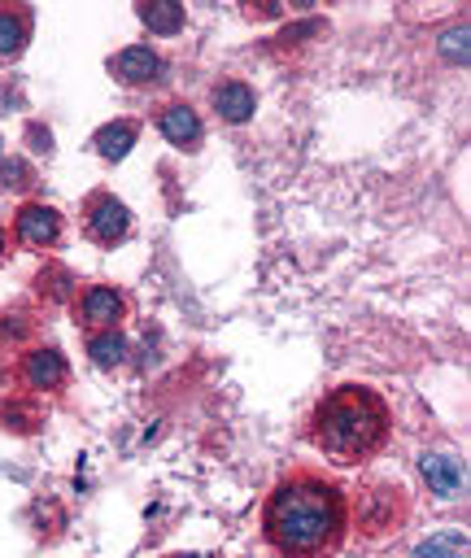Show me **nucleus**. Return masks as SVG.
Segmentation results:
<instances>
[{
    "label": "nucleus",
    "mask_w": 471,
    "mask_h": 558,
    "mask_svg": "<svg viewBox=\"0 0 471 558\" xmlns=\"http://www.w3.org/2000/svg\"><path fill=\"white\" fill-rule=\"evenodd\" d=\"M13 235L31 248H48L61 235V218H57L52 205H22L17 218H13Z\"/></svg>",
    "instance_id": "nucleus-5"
},
{
    "label": "nucleus",
    "mask_w": 471,
    "mask_h": 558,
    "mask_svg": "<svg viewBox=\"0 0 471 558\" xmlns=\"http://www.w3.org/2000/svg\"><path fill=\"white\" fill-rule=\"evenodd\" d=\"M440 52H445V61H454V65H467V22L440 35Z\"/></svg>",
    "instance_id": "nucleus-16"
},
{
    "label": "nucleus",
    "mask_w": 471,
    "mask_h": 558,
    "mask_svg": "<svg viewBox=\"0 0 471 558\" xmlns=\"http://www.w3.org/2000/svg\"><path fill=\"white\" fill-rule=\"evenodd\" d=\"M0 179H4V187H26L31 183V170L22 161H4L0 166Z\"/></svg>",
    "instance_id": "nucleus-17"
},
{
    "label": "nucleus",
    "mask_w": 471,
    "mask_h": 558,
    "mask_svg": "<svg viewBox=\"0 0 471 558\" xmlns=\"http://www.w3.org/2000/svg\"><path fill=\"white\" fill-rule=\"evenodd\" d=\"M140 22L148 31H157V35H174V31H183V4H174V0L140 4Z\"/></svg>",
    "instance_id": "nucleus-13"
},
{
    "label": "nucleus",
    "mask_w": 471,
    "mask_h": 558,
    "mask_svg": "<svg viewBox=\"0 0 471 558\" xmlns=\"http://www.w3.org/2000/svg\"><path fill=\"white\" fill-rule=\"evenodd\" d=\"M87 353H92L96 366H118V362L126 357V340H122L118 331H92Z\"/></svg>",
    "instance_id": "nucleus-14"
},
{
    "label": "nucleus",
    "mask_w": 471,
    "mask_h": 558,
    "mask_svg": "<svg viewBox=\"0 0 471 558\" xmlns=\"http://www.w3.org/2000/svg\"><path fill=\"white\" fill-rule=\"evenodd\" d=\"M419 471H423V480H427V488H432L436 497H458L462 484H467L458 458H449V453H423V458H419Z\"/></svg>",
    "instance_id": "nucleus-8"
},
{
    "label": "nucleus",
    "mask_w": 471,
    "mask_h": 558,
    "mask_svg": "<svg viewBox=\"0 0 471 558\" xmlns=\"http://www.w3.org/2000/svg\"><path fill=\"white\" fill-rule=\"evenodd\" d=\"M214 109H218V118H222V122H244V118H253L257 96H253V87H249V83L227 78V83H218V87H214Z\"/></svg>",
    "instance_id": "nucleus-9"
},
{
    "label": "nucleus",
    "mask_w": 471,
    "mask_h": 558,
    "mask_svg": "<svg viewBox=\"0 0 471 558\" xmlns=\"http://www.w3.org/2000/svg\"><path fill=\"white\" fill-rule=\"evenodd\" d=\"M266 541L283 558H323L340 545L345 532V497L336 484L318 475L283 480L262 510Z\"/></svg>",
    "instance_id": "nucleus-1"
},
{
    "label": "nucleus",
    "mask_w": 471,
    "mask_h": 558,
    "mask_svg": "<svg viewBox=\"0 0 471 558\" xmlns=\"http://www.w3.org/2000/svg\"><path fill=\"white\" fill-rule=\"evenodd\" d=\"M135 135H140L135 122H109V126L96 131V153L105 161H118V157H126V148L135 144Z\"/></svg>",
    "instance_id": "nucleus-12"
},
{
    "label": "nucleus",
    "mask_w": 471,
    "mask_h": 558,
    "mask_svg": "<svg viewBox=\"0 0 471 558\" xmlns=\"http://www.w3.org/2000/svg\"><path fill=\"white\" fill-rule=\"evenodd\" d=\"M22 379L31 388H61L65 384V357L57 349H35L22 362Z\"/></svg>",
    "instance_id": "nucleus-10"
},
{
    "label": "nucleus",
    "mask_w": 471,
    "mask_h": 558,
    "mask_svg": "<svg viewBox=\"0 0 471 558\" xmlns=\"http://www.w3.org/2000/svg\"><path fill=\"white\" fill-rule=\"evenodd\" d=\"M183 558H209V554H183Z\"/></svg>",
    "instance_id": "nucleus-19"
},
{
    "label": "nucleus",
    "mask_w": 471,
    "mask_h": 558,
    "mask_svg": "<svg viewBox=\"0 0 471 558\" xmlns=\"http://www.w3.org/2000/svg\"><path fill=\"white\" fill-rule=\"evenodd\" d=\"M31 39V13L26 9H0V65L13 61Z\"/></svg>",
    "instance_id": "nucleus-11"
},
{
    "label": "nucleus",
    "mask_w": 471,
    "mask_h": 558,
    "mask_svg": "<svg viewBox=\"0 0 471 558\" xmlns=\"http://www.w3.org/2000/svg\"><path fill=\"white\" fill-rule=\"evenodd\" d=\"M310 436L327 458L362 462L388 440V405L379 392H371L362 384H345L318 401Z\"/></svg>",
    "instance_id": "nucleus-2"
},
{
    "label": "nucleus",
    "mask_w": 471,
    "mask_h": 558,
    "mask_svg": "<svg viewBox=\"0 0 471 558\" xmlns=\"http://www.w3.org/2000/svg\"><path fill=\"white\" fill-rule=\"evenodd\" d=\"M126 231H131V214L122 201H113L109 192L87 196V235L96 244H118Z\"/></svg>",
    "instance_id": "nucleus-3"
},
{
    "label": "nucleus",
    "mask_w": 471,
    "mask_h": 558,
    "mask_svg": "<svg viewBox=\"0 0 471 558\" xmlns=\"http://www.w3.org/2000/svg\"><path fill=\"white\" fill-rule=\"evenodd\" d=\"M4 248H9V235H4V227H0V257H4Z\"/></svg>",
    "instance_id": "nucleus-18"
},
{
    "label": "nucleus",
    "mask_w": 471,
    "mask_h": 558,
    "mask_svg": "<svg viewBox=\"0 0 471 558\" xmlns=\"http://www.w3.org/2000/svg\"><path fill=\"white\" fill-rule=\"evenodd\" d=\"M109 74H113L118 83H126V87H148V83H157V78L166 74V61H161L148 44H131V48H122V52L109 61Z\"/></svg>",
    "instance_id": "nucleus-4"
},
{
    "label": "nucleus",
    "mask_w": 471,
    "mask_h": 558,
    "mask_svg": "<svg viewBox=\"0 0 471 558\" xmlns=\"http://www.w3.org/2000/svg\"><path fill=\"white\" fill-rule=\"evenodd\" d=\"M410 558H467V536L462 532H440V536H427Z\"/></svg>",
    "instance_id": "nucleus-15"
},
{
    "label": "nucleus",
    "mask_w": 471,
    "mask_h": 558,
    "mask_svg": "<svg viewBox=\"0 0 471 558\" xmlns=\"http://www.w3.org/2000/svg\"><path fill=\"white\" fill-rule=\"evenodd\" d=\"M157 131L174 144V148H196L201 144V118H196V109L192 105H183V100H174V105H166L161 113H157Z\"/></svg>",
    "instance_id": "nucleus-7"
},
{
    "label": "nucleus",
    "mask_w": 471,
    "mask_h": 558,
    "mask_svg": "<svg viewBox=\"0 0 471 558\" xmlns=\"http://www.w3.org/2000/svg\"><path fill=\"white\" fill-rule=\"evenodd\" d=\"M78 314H83V323L92 331H113V323L126 314V301H122V292H113L105 283H92L78 296Z\"/></svg>",
    "instance_id": "nucleus-6"
}]
</instances>
